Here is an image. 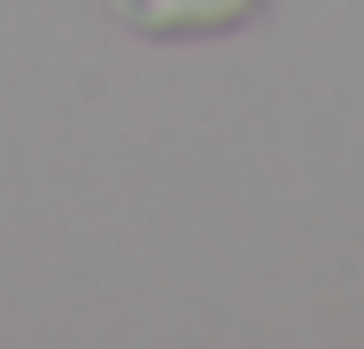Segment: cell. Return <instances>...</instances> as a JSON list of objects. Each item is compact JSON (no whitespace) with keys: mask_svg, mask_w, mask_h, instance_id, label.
Segmentation results:
<instances>
[{"mask_svg":"<svg viewBox=\"0 0 364 349\" xmlns=\"http://www.w3.org/2000/svg\"><path fill=\"white\" fill-rule=\"evenodd\" d=\"M109 8L147 39H218V31H240L264 0H109Z\"/></svg>","mask_w":364,"mask_h":349,"instance_id":"1","label":"cell"}]
</instances>
